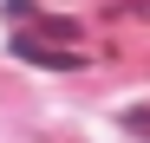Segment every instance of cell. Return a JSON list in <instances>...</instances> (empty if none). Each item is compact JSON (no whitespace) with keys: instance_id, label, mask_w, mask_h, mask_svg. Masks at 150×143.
I'll use <instances>...</instances> for the list:
<instances>
[{"instance_id":"1","label":"cell","mask_w":150,"mask_h":143,"mask_svg":"<svg viewBox=\"0 0 150 143\" xmlns=\"http://www.w3.org/2000/svg\"><path fill=\"white\" fill-rule=\"evenodd\" d=\"M13 52L26 59V65H46V72H79V65H85V52L52 46V39H33V33H20V39H13Z\"/></svg>"},{"instance_id":"2","label":"cell","mask_w":150,"mask_h":143,"mask_svg":"<svg viewBox=\"0 0 150 143\" xmlns=\"http://www.w3.org/2000/svg\"><path fill=\"white\" fill-rule=\"evenodd\" d=\"M111 20H150V0H111Z\"/></svg>"},{"instance_id":"3","label":"cell","mask_w":150,"mask_h":143,"mask_svg":"<svg viewBox=\"0 0 150 143\" xmlns=\"http://www.w3.org/2000/svg\"><path fill=\"white\" fill-rule=\"evenodd\" d=\"M124 130H131V137H150V104L144 111H124Z\"/></svg>"},{"instance_id":"4","label":"cell","mask_w":150,"mask_h":143,"mask_svg":"<svg viewBox=\"0 0 150 143\" xmlns=\"http://www.w3.org/2000/svg\"><path fill=\"white\" fill-rule=\"evenodd\" d=\"M20 7H33V13H39V0H20Z\"/></svg>"}]
</instances>
